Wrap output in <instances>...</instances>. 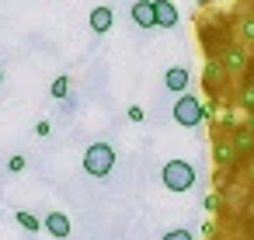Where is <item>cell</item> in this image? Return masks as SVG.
Masks as SVG:
<instances>
[{"instance_id":"cell-1","label":"cell","mask_w":254,"mask_h":240,"mask_svg":"<svg viewBox=\"0 0 254 240\" xmlns=\"http://www.w3.org/2000/svg\"><path fill=\"white\" fill-rule=\"evenodd\" d=\"M195 178H198V174H195V167H191L188 160H167L164 171H160V181H164L167 191H191Z\"/></svg>"},{"instance_id":"cell-2","label":"cell","mask_w":254,"mask_h":240,"mask_svg":"<svg viewBox=\"0 0 254 240\" xmlns=\"http://www.w3.org/2000/svg\"><path fill=\"white\" fill-rule=\"evenodd\" d=\"M202 119H209V108L198 94H181L178 105H174V122L185 125V129H195Z\"/></svg>"},{"instance_id":"cell-3","label":"cell","mask_w":254,"mask_h":240,"mask_svg":"<svg viewBox=\"0 0 254 240\" xmlns=\"http://www.w3.org/2000/svg\"><path fill=\"white\" fill-rule=\"evenodd\" d=\"M115 167V150L108 143H91L87 153H84V171L91 178H108Z\"/></svg>"},{"instance_id":"cell-4","label":"cell","mask_w":254,"mask_h":240,"mask_svg":"<svg viewBox=\"0 0 254 240\" xmlns=\"http://www.w3.org/2000/svg\"><path fill=\"white\" fill-rule=\"evenodd\" d=\"M216 56H219V63L226 66L230 77H233V73H244V70H247V60H251L247 46H223V49H216Z\"/></svg>"},{"instance_id":"cell-5","label":"cell","mask_w":254,"mask_h":240,"mask_svg":"<svg viewBox=\"0 0 254 240\" xmlns=\"http://www.w3.org/2000/svg\"><path fill=\"white\" fill-rule=\"evenodd\" d=\"M212 164L216 167H233L237 164V150H233L230 136H216V143H212Z\"/></svg>"},{"instance_id":"cell-6","label":"cell","mask_w":254,"mask_h":240,"mask_svg":"<svg viewBox=\"0 0 254 240\" xmlns=\"http://www.w3.org/2000/svg\"><path fill=\"white\" fill-rule=\"evenodd\" d=\"M226 77H230V73H226V66L219 63V56H209V60H205V87L216 94V91L226 84Z\"/></svg>"},{"instance_id":"cell-7","label":"cell","mask_w":254,"mask_h":240,"mask_svg":"<svg viewBox=\"0 0 254 240\" xmlns=\"http://www.w3.org/2000/svg\"><path fill=\"white\" fill-rule=\"evenodd\" d=\"M132 14V25L139 28H157V18H153V0H136V4L129 7Z\"/></svg>"},{"instance_id":"cell-8","label":"cell","mask_w":254,"mask_h":240,"mask_svg":"<svg viewBox=\"0 0 254 240\" xmlns=\"http://www.w3.org/2000/svg\"><path fill=\"white\" fill-rule=\"evenodd\" d=\"M87 25H91V32H94V35H105V32L115 25V11H112V7H105V4H101V7H94V11H91V18H87Z\"/></svg>"},{"instance_id":"cell-9","label":"cell","mask_w":254,"mask_h":240,"mask_svg":"<svg viewBox=\"0 0 254 240\" xmlns=\"http://www.w3.org/2000/svg\"><path fill=\"white\" fill-rule=\"evenodd\" d=\"M230 139H233V150H237V157H251V153H254V129H247V125H237V129L230 132Z\"/></svg>"},{"instance_id":"cell-10","label":"cell","mask_w":254,"mask_h":240,"mask_svg":"<svg viewBox=\"0 0 254 240\" xmlns=\"http://www.w3.org/2000/svg\"><path fill=\"white\" fill-rule=\"evenodd\" d=\"M153 18H157V28H174L178 25V7L171 0H153Z\"/></svg>"},{"instance_id":"cell-11","label":"cell","mask_w":254,"mask_h":240,"mask_svg":"<svg viewBox=\"0 0 254 240\" xmlns=\"http://www.w3.org/2000/svg\"><path fill=\"white\" fill-rule=\"evenodd\" d=\"M188 84H191V77H188V70H185V66H171V70L164 73V87H167V91H174V94H185V91H188Z\"/></svg>"},{"instance_id":"cell-12","label":"cell","mask_w":254,"mask_h":240,"mask_svg":"<svg viewBox=\"0 0 254 240\" xmlns=\"http://www.w3.org/2000/svg\"><path fill=\"white\" fill-rule=\"evenodd\" d=\"M42 226H46L56 240H66V237H70V216H66V212H49V216L42 219Z\"/></svg>"},{"instance_id":"cell-13","label":"cell","mask_w":254,"mask_h":240,"mask_svg":"<svg viewBox=\"0 0 254 240\" xmlns=\"http://www.w3.org/2000/svg\"><path fill=\"white\" fill-rule=\"evenodd\" d=\"M14 219H18V226H21V230H28V233H39V230H42V219H39V216H32L28 209H18V212H14Z\"/></svg>"},{"instance_id":"cell-14","label":"cell","mask_w":254,"mask_h":240,"mask_svg":"<svg viewBox=\"0 0 254 240\" xmlns=\"http://www.w3.org/2000/svg\"><path fill=\"white\" fill-rule=\"evenodd\" d=\"M49 94H53L56 101H63V98L70 94V77H56V80L49 84Z\"/></svg>"},{"instance_id":"cell-15","label":"cell","mask_w":254,"mask_h":240,"mask_svg":"<svg viewBox=\"0 0 254 240\" xmlns=\"http://www.w3.org/2000/svg\"><path fill=\"white\" fill-rule=\"evenodd\" d=\"M240 108L254 112V80H244V87H240Z\"/></svg>"},{"instance_id":"cell-16","label":"cell","mask_w":254,"mask_h":240,"mask_svg":"<svg viewBox=\"0 0 254 240\" xmlns=\"http://www.w3.org/2000/svg\"><path fill=\"white\" fill-rule=\"evenodd\" d=\"M240 39H244V46H254V14L240 18Z\"/></svg>"},{"instance_id":"cell-17","label":"cell","mask_w":254,"mask_h":240,"mask_svg":"<svg viewBox=\"0 0 254 240\" xmlns=\"http://www.w3.org/2000/svg\"><path fill=\"white\" fill-rule=\"evenodd\" d=\"M25 164H28V160H25L21 153H14V157L7 160V171H11V174H21V171H25Z\"/></svg>"},{"instance_id":"cell-18","label":"cell","mask_w":254,"mask_h":240,"mask_svg":"<svg viewBox=\"0 0 254 240\" xmlns=\"http://www.w3.org/2000/svg\"><path fill=\"white\" fill-rule=\"evenodd\" d=\"M126 115H129V122H143V119H146V112H143L139 105H129V108H126Z\"/></svg>"},{"instance_id":"cell-19","label":"cell","mask_w":254,"mask_h":240,"mask_svg":"<svg viewBox=\"0 0 254 240\" xmlns=\"http://www.w3.org/2000/svg\"><path fill=\"white\" fill-rule=\"evenodd\" d=\"M164 240H195L188 230H171V233H164Z\"/></svg>"},{"instance_id":"cell-20","label":"cell","mask_w":254,"mask_h":240,"mask_svg":"<svg viewBox=\"0 0 254 240\" xmlns=\"http://www.w3.org/2000/svg\"><path fill=\"white\" fill-rule=\"evenodd\" d=\"M219 122H223V125H226V129H237V115H233V112H230V108H226V112H223V115H219Z\"/></svg>"},{"instance_id":"cell-21","label":"cell","mask_w":254,"mask_h":240,"mask_svg":"<svg viewBox=\"0 0 254 240\" xmlns=\"http://www.w3.org/2000/svg\"><path fill=\"white\" fill-rule=\"evenodd\" d=\"M49 132H53V125H49V122H46V119H42V122H39V125H35V136H49Z\"/></svg>"},{"instance_id":"cell-22","label":"cell","mask_w":254,"mask_h":240,"mask_svg":"<svg viewBox=\"0 0 254 240\" xmlns=\"http://www.w3.org/2000/svg\"><path fill=\"white\" fill-rule=\"evenodd\" d=\"M216 205H219V195H209V198H205V209H209V212H212V209H216Z\"/></svg>"},{"instance_id":"cell-23","label":"cell","mask_w":254,"mask_h":240,"mask_svg":"<svg viewBox=\"0 0 254 240\" xmlns=\"http://www.w3.org/2000/svg\"><path fill=\"white\" fill-rule=\"evenodd\" d=\"M247 174H251V181H254V153H251V164H247Z\"/></svg>"},{"instance_id":"cell-24","label":"cell","mask_w":254,"mask_h":240,"mask_svg":"<svg viewBox=\"0 0 254 240\" xmlns=\"http://www.w3.org/2000/svg\"><path fill=\"white\" fill-rule=\"evenodd\" d=\"M247 129H254V112H247Z\"/></svg>"},{"instance_id":"cell-25","label":"cell","mask_w":254,"mask_h":240,"mask_svg":"<svg viewBox=\"0 0 254 240\" xmlns=\"http://www.w3.org/2000/svg\"><path fill=\"white\" fill-rule=\"evenodd\" d=\"M195 4H205V0H195Z\"/></svg>"},{"instance_id":"cell-26","label":"cell","mask_w":254,"mask_h":240,"mask_svg":"<svg viewBox=\"0 0 254 240\" xmlns=\"http://www.w3.org/2000/svg\"><path fill=\"white\" fill-rule=\"evenodd\" d=\"M0 80H4V73H0Z\"/></svg>"}]
</instances>
